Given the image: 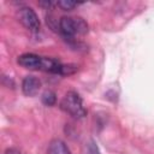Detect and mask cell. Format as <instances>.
<instances>
[{"label":"cell","instance_id":"1","mask_svg":"<svg viewBox=\"0 0 154 154\" xmlns=\"http://www.w3.org/2000/svg\"><path fill=\"white\" fill-rule=\"evenodd\" d=\"M60 108L73 118H83L87 114L81 96L75 91H69L64 96L60 102Z\"/></svg>","mask_w":154,"mask_h":154},{"label":"cell","instance_id":"2","mask_svg":"<svg viewBox=\"0 0 154 154\" xmlns=\"http://www.w3.org/2000/svg\"><path fill=\"white\" fill-rule=\"evenodd\" d=\"M17 17L18 20L29 30L31 31H38L40 30V20L37 14L35 13V11L31 7H20L17 12Z\"/></svg>","mask_w":154,"mask_h":154},{"label":"cell","instance_id":"3","mask_svg":"<svg viewBox=\"0 0 154 154\" xmlns=\"http://www.w3.org/2000/svg\"><path fill=\"white\" fill-rule=\"evenodd\" d=\"M18 64L29 70H41L42 66V57H38L32 53H25L18 57Z\"/></svg>","mask_w":154,"mask_h":154},{"label":"cell","instance_id":"4","mask_svg":"<svg viewBox=\"0 0 154 154\" xmlns=\"http://www.w3.org/2000/svg\"><path fill=\"white\" fill-rule=\"evenodd\" d=\"M59 30L66 38H72L76 34V18L75 17H61L59 20Z\"/></svg>","mask_w":154,"mask_h":154},{"label":"cell","instance_id":"5","mask_svg":"<svg viewBox=\"0 0 154 154\" xmlns=\"http://www.w3.org/2000/svg\"><path fill=\"white\" fill-rule=\"evenodd\" d=\"M41 87V82L35 76H25L22 82V90L26 96H34L38 93Z\"/></svg>","mask_w":154,"mask_h":154},{"label":"cell","instance_id":"6","mask_svg":"<svg viewBox=\"0 0 154 154\" xmlns=\"http://www.w3.org/2000/svg\"><path fill=\"white\" fill-rule=\"evenodd\" d=\"M48 154H71L69 147L61 140H53L48 146Z\"/></svg>","mask_w":154,"mask_h":154},{"label":"cell","instance_id":"7","mask_svg":"<svg viewBox=\"0 0 154 154\" xmlns=\"http://www.w3.org/2000/svg\"><path fill=\"white\" fill-rule=\"evenodd\" d=\"M42 103L46 106H53L57 102V96L52 90H46L41 96Z\"/></svg>","mask_w":154,"mask_h":154},{"label":"cell","instance_id":"8","mask_svg":"<svg viewBox=\"0 0 154 154\" xmlns=\"http://www.w3.org/2000/svg\"><path fill=\"white\" fill-rule=\"evenodd\" d=\"M76 18V30H77V34H87L88 32V24L85 23L84 19H82L81 17H75Z\"/></svg>","mask_w":154,"mask_h":154},{"label":"cell","instance_id":"9","mask_svg":"<svg viewBox=\"0 0 154 154\" xmlns=\"http://www.w3.org/2000/svg\"><path fill=\"white\" fill-rule=\"evenodd\" d=\"M58 4V6L59 7H61L63 10H72V8H75L77 5H78V2H76V1H71V0H60V1H58L57 2Z\"/></svg>","mask_w":154,"mask_h":154},{"label":"cell","instance_id":"10","mask_svg":"<svg viewBox=\"0 0 154 154\" xmlns=\"http://www.w3.org/2000/svg\"><path fill=\"white\" fill-rule=\"evenodd\" d=\"M76 70H77L76 65H71V64L64 65L63 64L61 70H60V75H72L73 72H76Z\"/></svg>","mask_w":154,"mask_h":154},{"label":"cell","instance_id":"11","mask_svg":"<svg viewBox=\"0 0 154 154\" xmlns=\"http://www.w3.org/2000/svg\"><path fill=\"white\" fill-rule=\"evenodd\" d=\"M88 154H100L99 148L96 147V144H95L93 141L88 144Z\"/></svg>","mask_w":154,"mask_h":154},{"label":"cell","instance_id":"12","mask_svg":"<svg viewBox=\"0 0 154 154\" xmlns=\"http://www.w3.org/2000/svg\"><path fill=\"white\" fill-rule=\"evenodd\" d=\"M4 154H20V152L17 150V149H14V148H10V149H7Z\"/></svg>","mask_w":154,"mask_h":154},{"label":"cell","instance_id":"13","mask_svg":"<svg viewBox=\"0 0 154 154\" xmlns=\"http://www.w3.org/2000/svg\"><path fill=\"white\" fill-rule=\"evenodd\" d=\"M40 5H41V6H46V7L48 8V7L52 6V2H51V1H41Z\"/></svg>","mask_w":154,"mask_h":154}]
</instances>
